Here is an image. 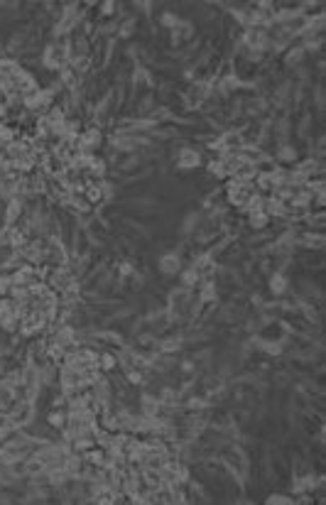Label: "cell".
<instances>
[{"instance_id":"cell-1","label":"cell","mask_w":326,"mask_h":505,"mask_svg":"<svg viewBox=\"0 0 326 505\" xmlns=\"http://www.w3.org/2000/svg\"><path fill=\"white\" fill-rule=\"evenodd\" d=\"M250 196H253V189H250L248 182H238V179H236V182L228 187V199H231L236 206H245Z\"/></svg>"},{"instance_id":"cell-3","label":"cell","mask_w":326,"mask_h":505,"mask_svg":"<svg viewBox=\"0 0 326 505\" xmlns=\"http://www.w3.org/2000/svg\"><path fill=\"white\" fill-rule=\"evenodd\" d=\"M64 62H66V47L54 44V47H49V49H47V59H44V64H47V66L59 69Z\"/></svg>"},{"instance_id":"cell-4","label":"cell","mask_w":326,"mask_h":505,"mask_svg":"<svg viewBox=\"0 0 326 505\" xmlns=\"http://www.w3.org/2000/svg\"><path fill=\"white\" fill-rule=\"evenodd\" d=\"M98 142H101V135L96 132V130H88V132H83V135H79V152H83V155H88L93 147H98Z\"/></svg>"},{"instance_id":"cell-14","label":"cell","mask_w":326,"mask_h":505,"mask_svg":"<svg viewBox=\"0 0 326 505\" xmlns=\"http://www.w3.org/2000/svg\"><path fill=\"white\" fill-rule=\"evenodd\" d=\"M130 380H132V382H140V373H130Z\"/></svg>"},{"instance_id":"cell-13","label":"cell","mask_w":326,"mask_h":505,"mask_svg":"<svg viewBox=\"0 0 326 505\" xmlns=\"http://www.w3.org/2000/svg\"><path fill=\"white\" fill-rule=\"evenodd\" d=\"M267 503H292L289 498H285V496H270L267 498Z\"/></svg>"},{"instance_id":"cell-12","label":"cell","mask_w":326,"mask_h":505,"mask_svg":"<svg viewBox=\"0 0 326 505\" xmlns=\"http://www.w3.org/2000/svg\"><path fill=\"white\" fill-rule=\"evenodd\" d=\"M280 157H282V160H294V150H292V147H282Z\"/></svg>"},{"instance_id":"cell-11","label":"cell","mask_w":326,"mask_h":505,"mask_svg":"<svg viewBox=\"0 0 326 505\" xmlns=\"http://www.w3.org/2000/svg\"><path fill=\"white\" fill-rule=\"evenodd\" d=\"M213 285H206L204 287V295H201V299H204V302H211V299H213Z\"/></svg>"},{"instance_id":"cell-7","label":"cell","mask_w":326,"mask_h":505,"mask_svg":"<svg viewBox=\"0 0 326 505\" xmlns=\"http://www.w3.org/2000/svg\"><path fill=\"white\" fill-rule=\"evenodd\" d=\"M250 223H253L255 228H262V226L267 223V213H265V211H258V213H253V216H250Z\"/></svg>"},{"instance_id":"cell-15","label":"cell","mask_w":326,"mask_h":505,"mask_svg":"<svg viewBox=\"0 0 326 505\" xmlns=\"http://www.w3.org/2000/svg\"><path fill=\"white\" fill-rule=\"evenodd\" d=\"M0 434H2V432H0Z\"/></svg>"},{"instance_id":"cell-9","label":"cell","mask_w":326,"mask_h":505,"mask_svg":"<svg viewBox=\"0 0 326 505\" xmlns=\"http://www.w3.org/2000/svg\"><path fill=\"white\" fill-rule=\"evenodd\" d=\"M196 277H199V270H187L184 282H187V285H194V282H196Z\"/></svg>"},{"instance_id":"cell-5","label":"cell","mask_w":326,"mask_h":505,"mask_svg":"<svg viewBox=\"0 0 326 505\" xmlns=\"http://www.w3.org/2000/svg\"><path fill=\"white\" fill-rule=\"evenodd\" d=\"M199 165V155L194 150H184L179 155V167H196Z\"/></svg>"},{"instance_id":"cell-10","label":"cell","mask_w":326,"mask_h":505,"mask_svg":"<svg viewBox=\"0 0 326 505\" xmlns=\"http://www.w3.org/2000/svg\"><path fill=\"white\" fill-rule=\"evenodd\" d=\"M270 285H272V290H275V292H282V290H285V277H280V275H277V277H275Z\"/></svg>"},{"instance_id":"cell-8","label":"cell","mask_w":326,"mask_h":505,"mask_svg":"<svg viewBox=\"0 0 326 505\" xmlns=\"http://www.w3.org/2000/svg\"><path fill=\"white\" fill-rule=\"evenodd\" d=\"M17 211H20V204L17 201H10V209H7V223H12L17 218Z\"/></svg>"},{"instance_id":"cell-2","label":"cell","mask_w":326,"mask_h":505,"mask_svg":"<svg viewBox=\"0 0 326 505\" xmlns=\"http://www.w3.org/2000/svg\"><path fill=\"white\" fill-rule=\"evenodd\" d=\"M49 103H52V91H37V93L25 98V106L30 111H40V113H44L49 108Z\"/></svg>"},{"instance_id":"cell-6","label":"cell","mask_w":326,"mask_h":505,"mask_svg":"<svg viewBox=\"0 0 326 505\" xmlns=\"http://www.w3.org/2000/svg\"><path fill=\"white\" fill-rule=\"evenodd\" d=\"M160 267H162V272H177V270H179V260H177V255H167V257H162Z\"/></svg>"}]
</instances>
